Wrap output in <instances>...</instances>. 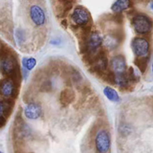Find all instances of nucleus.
<instances>
[{"label": "nucleus", "mask_w": 153, "mask_h": 153, "mask_svg": "<svg viewBox=\"0 0 153 153\" xmlns=\"http://www.w3.org/2000/svg\"><path fill=\"white\" fill-rule=\"evenodd\" d=\"M111 140L110 132L107 129H100L95 137V146L98 153H108Z\"/></svg>", "instance_id": "1"}, {"label": "nucleus", "mask_w": 153, "mask_h": 153, "mask_svg": "<svg viewBox=\"0 0 153 153\" xmlns=\"http://www.w3.org/2000/svg\"><path fill=\"white\" fill-rule=\"evenodd\" d=\"M131 24L134 31L139 34H148L152 28V20L144 14L135 15L132 18Z\"/></svg>", "instance_id": "2"}, {"label": "nucleus", "mask_w": 153, "mask_h": 153, "mask_svg": "<svg viewBox=\"0 0 153 153\" xmlns=\"http://www.w3.org/2000/svg\"><path fill=\"white\" fill-rule=\"evenodd\" d=\"M1 73L7 76H13L17 73L18 63L14 56L12 55H7L2 58L0 64Z\"/></svg>", "instance_id": "3"}, {"label": "nucleus", "mask_w": 153, "mask_h": 153, "mask_svg": "<svg viewBox=\"0 0 153 153\" xmlns=\"http://www.w3.org/2000/svg\"><path fill=\"white\" fill-rule=\"evenodd\" d=\"M132 52L137 58L147 56L149 50V43L146 39L143 37H136L131 43Z\"/></svg>", "instance_id": "4"}, {"label": "nucleus", "mask_w": 153, "mask_h": 153, "mask_svg": "<svg viewBox=\"0 0 153 153\" xmlns=\"http://www.w3.org/2000/svg\"><path fill=\"white\" fill-rule=\"evenodd\" d=\"M72 19H73V22L78 26L86 27L89 23L91 16L86 8L82 7V6H79L75 8L74 11L72 14Z\"/></svg>", "instance_id": "5"}, {"label": "nucleus", "mask_w": 153, "mask_h": 153, "mask_svg": "<svg viewBox=\"0 0 153 153\" xmlns=\"http://www.w3.org/2000/svg\"><path fill=\"white\" fill-rule=\"evenodd\" d=\"M29 16L31 22L35 26H43L46 23V14L43 9L39 5H32L30 7Z\"/></svg>", "instance_id": "6"}, {"label": "nucleus", "mask_w": 153, "mask_h": 153, "mask_svg": "<svg viewBox=\"0 0 153 153\" xmlns=\"http://www.w3.org/2000/svg\"><path fill=\"white\" fill-rule=\"evenodd\" d=\"M16 91V84L11 78H6L0 82V95L4 98L13 97Z\"/></svg>", "instance_id": "7"}, {"label": "nucleus", "mask_w": 153, "mask_h": 153, "mask_svg": "<svg viewBox=\"0 0 153 153\" xmlns=\"http://www.w3.org/2000/svg\"><path fill=\"white\" fill-rule=\"evenodd\" d=\"M111 65L114 73L116 74H123L126 72V61L123 55H117L112 58Z\"/></svg>", "instance_id": "8"}, {"label": "nucleus", "mask_w": 153, "mask_h": 153, "mask_svg": "<svg viewBox=\"0 0 153 153\" xmlns=\"http://www.w3.org/2000/svg\"><path fill=\"white\" fill-rule=\"evenodd\" d=\"M123 34L118 32H111L107 34L103 39L105 46L110 49H117L120 46V42L123 40Z\"/></svg>", "instance_id": "9"}, {"label": "nucleus", "mask_w": 153, "mask_h": 153, "mask_svg": "<svg viewBox=\"0 0 153 153\" xmlns=\"http://www.w3.org/2000/svg\"><path fill=\"white\" fill-rule=\"evenodd\" d=\"M41 106L36 102H30L24 109V114L25 117L29 120H37L41 116Z\"/></svg>", "instance_id": "10"}, {"label": "nucleus", "mask_w": 153, "mask_h": 153, "mask_svg": "<svg viewBox=\"0 0 153 153\" xmlns=\"http://www.w3.org/2000/svg\"><path fill=\"white\" fill-rule=\"evenodd\" d=\"M75 100V93L73 90L67 88L61 91L60 95V102L61 105L65 107L71 104Z\"/></svg>", "instance_id": "11"}, {"label": "nucleus", "mask_w": 153, "mask_h": 153, "mask_svg": "<svg viewBox=\"0 0 153 153\" xmlns=\"http://www.w3.org/2000/svg\"><path fill=\"white\" fill-rule=\"evenodd\" d=\"M11 105L10 102L4 100H0V126L5 123L6 118L10 114Z\"/></svg>", "instance_id": "12"}, {"label": "nucleus", "mask_w": 153, "mask_h": 153, "mask_svg": "<svg viewBox=\"0 0 153 153\" xmlns=\"http://www.w3.org/2000/svg\"><path fill=\"white\" fill-rule=\"evenodd\" d=\"M131 6L130 0H117L111 7V10L114 13H121Z\"/></svg>", "instance_id": "13"}, {"label": "nucleus", "mask_w": 153, "mask_h": 153, "mask_svg": "<svg viewBox=\"0 0 153 153\" xmlns=\"http://www.w3.org/2000/svg\"><path fill=\"white\" fill-rule=\"evenodd\" d=\"M103 93L110 101L114 102H119L120 97L117 92L114 88H111V87H105L104 91H103Z\"/></svg>", "instance_id": "14"}, {"label": "nucleus", "mask_w": 153, "mask_h": 153, "mask_svg": "<svg viewBox=\"0 0 153 153\" xmlns=\"http://www.w3.org/2000/svg\"><path fill=\"white\" fill-rule=\"evenodd\" d=\"M148 63H149V58H148L147 56L136 58V59L134 60V64L137 66V68H138L142 73H144L146 70Z\"/></svg>", "instance_id": "15"}, {"label": "nucleus", "mask_w": 153, "mask_h": 153, "mask_svg": "<svg viewBox=\"0 0 153 153\" xmlns=\"http://www.w3.org/2000/svg\"><path fill=\"white\" fill-rule=\"evenodd\" d=\"M22 66H23L24 69L27 71H30V70H33L34 67L36 65V59L34 58H22Z\"/></svg>", "instance_id": "16"}, {"label": "nucleus", "mask_w": 153, "mask_h": 153, "mask_svg": "<svg viewBox=\"0 0 153 153\" xmlns=\"http://www.w3.org/2000/svg\"><path fill=\"white\" fill-rule=\"evenodd\" d=\"M52 83H51L49 81H46V82H44L43 84H42L41 87H40V89H41L42 91H49V90L52 89Z\"/></svg>", "instance_id": "17"}, {"label": "nucleus", "mask_w": 153, "mask_h": 153, "mask_svg": "<svg viewBox=\"0 0 153 153\" xmlns=\"http://www.w3.org/2000/svg\"><path fill=\"white\" fill-rule=\"evenodd\" d=\"M16 37H17L18 41L20 43V42H23L24 38H25V34H24L23 31L22 30H18L16 31Z\"/></svg>", "instance_id": "18"}, {"label": "nucleus", "mask_w": 153, "mask_h": 153, "mask_svg": "<svg viewBox=\"0 0 153 153\" xmlns=\"http://www.w3.org/2000/svg\"><path fill=\"white\" fill-rule=\"evenodd\" d=\"M151 7H152V9L153 10V2L151 4Z\"/></svg>", "instance_id": "19"}, {"label": "nucleus", "mask_w": 153, "mask_h": 153, "mask_svg": "<svg viewBox=\"0 0 153 153\" xmlns=\"http://www.w3.org/2000/svg\"><path fill=\"white\" fill-rule=\"evenodd\" d=\"M1 44L0 43V51H1Z\"/></svg>", "instance_id": "20"}, {"label": "nucleus", "mask_w": 153, "mask_h": 153, "mask_svg": "<svg viewBox=\"0 0 153 153\" xmlns=\"http://www.w3.org/2000/svg\"><path fill=\"white\" fill-rule=\"evenodd\" d=\"M152 72H153V62H152Z\"/></svg>", "instance_id": "21"}, {"label": "nucleus", "mask_w": 153, "mask_h": 153, "mask_svg": "<svg viewBox=\"0 0 153 153\" xmlns=\"http://www.w3.org/2000/svg\"><path fill=\"white\" fill-rule=\"evenodd\" d=\"M0 153H2V152H1V151H0Z\"/></svg>", "instance_id": "22"}]
</instances>
